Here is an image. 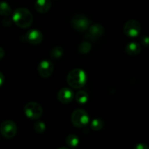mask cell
Returning <instances> with one entry per match:
<instances>
[{
    "mask_svg": "<svg viewBox=\"0 0 149 149\" xmlns=\"http://www.w3.org/2000/svg\"><path fill=\"white\" fill-rule=\"evenodd\" d=\"M13 20L16 26L22 29L30 27L33 22V15L28 9L20 7L15 10L13 15Z\"/></svg>",
    "mask_w": 149,
    "mask_h": 149,
    "instance_id": "obj_1",
    "label": "cell"
},
{
    "mask_svg": "<svg viewBox=\"0 0 149 149\" xmlns=\"http://www.w3.org/2000/svg\"><path fill=\"white\" fill-rule=\"evenodd\" d=\"M68 85L74 89H80L87 82V74L81 68H74L68 73L67 76Z\"/></svg>",
    "mask_w": 149,
    "mask_h": 149,
    "instance_id": "obj_2",
    "label": "cell"
},
{
    "mask_svg": "<svg viewBox=\"0 0 149 149\" xmlns=\"http://www.w3.org/2000/svg\"><path fill=\"white\" fill-rule=\"evenodd\" d=\"M71 122L77 127H84L90 122V116L87 111L82 109H77L71 115Z\"/></svg>",
    "mask_w": 149,
    "mask_h": 149,
    "instance_id": "obj_3",
    "label": "cell"
},
{
    "mask_svg": "<svg viewBox=\"0 0 149 149\" xmlns=\"http://www.w3.org/2000/svg\"><path fill=\"white\" fill-rule=\"evenodd\" d=\"M24 112L29 119L35 120L39 119L42 116L43 109L39 103L36 102H29L25 106Z\"/></svg>",
    "mask_w": 149,
    "mask_h": 149,
    "instance_id": "obj_4",
    "label": "cell"
},
{
    "mask_svg": "<svg viewBox=\"0 0 149 149\" xmlns=\"http://www.w3.org/2000/svg\"><path fill=\"white\" fill-rule=\"evenodd\" d=\"M17 125L12 120L4 121L0 126V132L1 135L7 139L14 138L17 134Z\"/></svg>",
    "mask_w": 149,
    "mask_h": 149,
    "instance_id": "obj_5",
    "label": "cell"
},
{
    "mask_svg": "<svg viewBox=\"0 0 149 149\" xmlns=\"http://www.w3.org/2000/svg\"><path fill=\"white\" fill-rule=\"evenodd\" d=\"M90 20L83 15H77L71 20V25L78 31L84 32L90 27Z\"/></svg>",
    "mask_w": 149,
    "mask_h": 149,
    "instance_id": "obj_6",
    "label": "cell"
},
{
    "mask_svg": "<svg viewBox=\"0 0 149 149\" xmlns=\"http://www.w3.org/2000/svg\"><path fill=\"white\" fill-rule=\"evenodd\" d=\"M141 25L135 20H128L124 26V32L125 35L131 38L138 36L141 32Z\"/></svg>",
    "mask_w": 149,
    "mask_h": 149,
    "instance_id": "obj_7",
    "label": "cell"
},
{
    "mask_svg": "<svg viewBox=\"0 0 149 149\" xmlns=\"http://www.w3.org/2000/svg\"><path fill=\"white\" fill-rule=\"evenodd\" d=\"M53 64L48 60L42 61L38 65V72L43 78H48L50 77L53 72Z\"/></svg>",
    "mask_w": 149,
    "mask_h": 149,
    "instance_id": "obj_8",
    "label": "cell"
},
{
    "mask_svg": "<svg viewBox=\"0 0 149 149\" xmlns=\"http://www.w3.org/2000/svg\"><path fill=\"white\" fill-rule=\"evenodd\" d=\"M25 39L31 45H39L43 40V34L40 31L32 29L26 33Z\"/></svg>",
    "mask_w": 149,
    "mask_h": 149,
    "instance_id": "obj_9",
    "label": "cell"
},
{
    "mask_svg": "<svg viewBox=\"0 0 149 149\" xmlns=\"http://www.w3.org/2000/svg\"><path fill=\"white\" fill-rule=\"evenodd\" d=\"M88 32H87V36L90 39H97L100 37L104 33V28L100 24H94L88 28Z\"/></svg>",
    "mask_w": 149,
    "mask_h": 149,
    "instance_id": "obj_10",
    "label": "cell"
},
{
    "mask_svg": "<svg viewBox=\"0 0 149 149\" xmlns=\"http://www.w3.org/2000/svg\"><path fill=\"white\" fill-rule=\"evenodd\" d=\"M74 93L71 89H68L67 87H64L59 90L58 93V98L59 101L62 103H69L74 99Z\"/></svg>",
    "mask_w": 149,
    "mask_h": 149,
    "instance_id": "obj_11",
    "label": "cell"
},
{
    "mask_svg": "<svg viewBox=\"0 0 149 149\" xmlns=\"http://www.w3.org/2000/svg\"><path fill=\"white\" fill-rule=\"evenodd\" d=\"M50 0H36L35 3V9L40 13H46L51 7Z\"/></svg>",
    "mask_w": 149,
    "mask_h": 149,
    "instance_id": "obj_12",
    "label": "cell"
},
{
    "mask_svg": "<svg viewBox=\"0 0 149 149\" xmlns=\"http://www.w3.org/2000/svg\"><path fill=\"white\" fill-rule=\"evenodd\" d=\"M125 51L127 53L131 56L138 55L141 51V47L137 42H130L125 47Z\"/></svg>",
    "mask_w": 149,
    "mask_h": 149,
    "instance_id": "obj_13",
    "label": "cell"
},
{
    "mask_svg": "<svg viewBox=\"0 0 149 149\" xmlns=\"http://www.w3.org/2000/svg\"><path fill=\"white\" fill-rule=\"evenodd\" d=\"M88 94L84 90H80L76 94L75 99L77 102L79 104H85L88 100Z\"/></svg>",
    "mask_w": 149,
    "mask_h": 149,
    "instance_id": "obj_14",
    "label": "cell"
},
{
    "mask_svg": "<svg viewBox=\"0 0 149 149\" xmlns=\"http://www.w3.org/2000/svg\"><path fill=\"white\" fill-rule=\"evenodd\" d=\"M65 142H66L67 145H68L70 148H76V147L79 145V139L78 137H77V135L71 134V135H69L67 136Z\"/></svg>",
    "mask_w": 149,
    "mask_h": 149,
    "instance_id": "obj_15",
    "label": "cell"
},
{
    "mask_svg": "<svg viewBox=\"0 0 149 149\" xmlns=\"http://www.w3.org/2000/svg\"><path fill=\"white\" fill-rule=\"evenodd\" d=\"M11 14V7L8 3L5 1H0V15L3 16H8Z\"/></svg>",
    "mask_w": 149,
    "mask_h": 149,
    "instance_id": "obj_16",
    "label": "cell"
},
{
    "mask_svg": "<svg viewBox=\"0 0 149 149\" xmlns=\"http://www.w3.org/2000/svg\"><path fill=\"white\" fill-rule=\"evenodd\" d=\"M104 126V122L100 119H94L90 123V127L95 131L100 130Z\"/></svg>",
    "mask_w": 149,
    "mask_h": 149,
    "instance_id": "obj_17",
    "label": "cell"
},
{
    "mask_svg": "<svg viewBox=\"0 0 149 149\" xmlns=\"http://www.w3.org/2000/svg\"><path fill=\"white\" fill-rule=\"evenodd\" d=\"M63 54V49L61 47L57 46L55 47L50 52L51 58L53 59H58L61 58V56Z\"/></svg>",
    "mask_w": 149,
    "mask_h": 149,
    "instance_id": "obj_18",
    "label": "cell"
},
{
    "mask_svg": "<svg viewBox=\"0 0 149 149\" xmlns=\"http://www.w3.org/2000/svg\"><path fill=\"white\" fill-rule=\"evenodd\" d=\"M92 45L90 42H84L79 45L78 47V50L81 54H87L91 50Z\"/></svg>",
    "mask_w": 149,
    "mask_h": 149,
    "instance_id": "obj_19",
    "label": "cell"
},
{
    "mask_svg": "<svg viewBox=\"0 0 149 149\" xmlns=\"http://www.w3.org/2000/svg\"><path fill=\"white\" fill-rule=\"evenodd\" d=\"M33 128H34V130L37 133H43L45 130H46V125L44 122H41V121H38L34 124Z\"/></svg>",
    "mask_w": 149,
    "mask_h": 149,
    "instance_id": "obj_20",
    "label": "cell"
},
{
    "mask_svg": "<svg viewBox=\"0 0 149 149\" xmlns=\"http://www.w3.org/2000/svg\"><path fill=\"white\" fill-rule=\"evenodd\" d=\"M141 42L143 46L149 47V36H143L141 37Z\"/></svg>",
    "mask_w": 149,
    "mask_h": 149,
    "instance_id": "obj_21",
    "label": "cell"
},
{
    "mask_svg": "<svg viewBox=\"0 0 149 149\" xmlns=\"http://www.w3.org/2000/svg\"><path fill=\"white\" fill-rule=\"evenodd\" d=\"M135 149H149V146L145 143H138L135 146Z\"/></svg>",
    "mask_w": 149,
    "mask_h": 149,
    "instance_id": "obj_22",
    "label": "cell"
},
{
    "mask_svg": "<svg viewBox=\"0 0 149 149\" xmlns=\"http://www.w3.org/2000/svg\"><path fill=\"white\" fill-rule=\"evenodd\" d=\"M4 82V77L1 72H0V87L3 85Z\"/></svg>",
    "mask_w": 149,
    "mask_h": 149,
    "instance_id": "obj_23",
    "label": "cell"
},
{
    "mask_svg": "<svg viewBox=\"0 0 149 149\" xmlns=\"http://www.w3.org/2000/svg\"><path fill=\"white\" fill-rule=\"evenodd\" d=\"M4 50L2 47H0V61L4 58Z\"/></svg>",
    "mask_w": 149,
    "mask_h": 149,
    "instance_id": "obj_24",
    "label": "cell"
}]
</instances>
